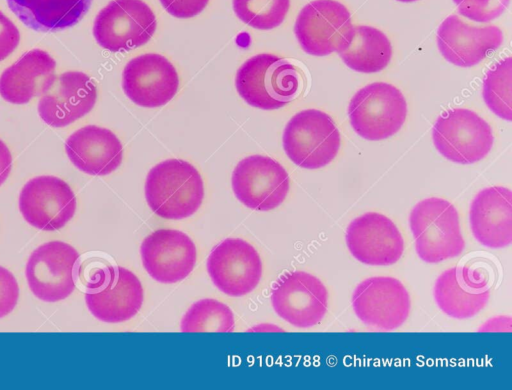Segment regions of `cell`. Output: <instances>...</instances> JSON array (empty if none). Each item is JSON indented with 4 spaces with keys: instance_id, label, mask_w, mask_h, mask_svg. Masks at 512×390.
Here are the masks:
<instances>
[{
    "instance_id": "ffe728a7",
    "label": "cell",
    "mask_w": 512,
    "mask_h": 390,
    "mask_svg": "<svg viewBox=\"0 0 512 390\" xmlns=\"http://www.w3.org/2000/svg\"><path fill=\"white\" fill-rule=\"evenodd\" d=\"M436 41L446 61L468 68L499 48L503 33L496 25H474L457 15H450L438 27Z\"/></svg>"
},
{
    "instance_id": "9a60e30c",
    "label": "cell",
    "mask_w": 512,
    "mask_h": 390,
    "mask_svg": "<svg viewBox=\"0 0 512 390\" xmlns=\"http://www.w3.org/2000/svg\"><path fill=\"white\" fill-rule=\"evenodd\" d=\"M207 272L224 294L240 297L252 292L262 277V261L257 250L241 238H227L207 259Z\"/></svg>"
},
{
    "instance_id": "5bb4252c",
    "label": "cell",
    "mask_w": 512,
    "mask_h": 390,
    "mask_svg": "<svg viewBox=\"0 0 512 390\" xmlns=\"http://www.w3.org/2000/svg\"><path fill=\"white\" fill-rule=\"evenodd\" d=\"M179 74L172 62L158 53L138 55L126 64L122 73V89L136 105L161 107L177 94Z\"/></svg>"
},
{
    "instance_id": "836d02e7",
    "label": "cell",
    "mask_w": 512,
    "mask_h": 390,
    "mask_svg": "<svg viewBox=\"0 0 512 390\" xmlns=\"http://www.w3.org/2000/svg\"><path fill=\"white\" fill-rule=\"evenodd\" d=\"M12 169V155L8 146L0 139V186L6 181Z\"/></svg>"
},
{
    "instance_id": "83f0119b",
    "label": "cell",
    "mask_w": 512,
    "mask_h": 390,
    "mask_svg": "<svg viewBox=\"0 0 512 390\" xmlns=\"http://www.w3.org/2000/svg\"><path fill=\"white\" fill-rule=\"evenodd\" d=\"M482 95L487 107L498 117L511 121L512 59L507 57L489 69L483 80Z\"/></svg>"
},
{
    "instance_id": "d4e9b609",
    "label": "cell",
    "mask_w": 512,
    "mask_h": 390,
    "mask_svg": "<svg viewBox=\"0 0 512 390\" xmlns=\"http://www.w3.org/2000/svg\"><path fill=\"white\" fill-rule=\"evenodd\" d=\"M93 0H6L11 12L28 28L48 32L76 25Z\"/></svg>"
},
{
    "instance_id": "f1b7e54d",
    "label": "cell",
    "mask_w": 512,
    "mask_h": 390,
    "mask_svg": "<svg viewBox=\"0 0 512 390\" xmlns=\"http://www.w3.org/2000/svg\"><path fill=\"white\" fill-rule=\"evenodd\" d=\"M236 16L248 26L270 30L280 26L290 9V0H232Z\"/></svg>"
},
{
    "instance_id": "7a4b0ae2",
    "label": "cell",
    "mask_w": 512,
    "mask_h": 390,
    "mask_svg": "<svg viewBox=\"0 0 512 390\" xmlns=\"http://www.w3.org/2000/svg\"><path fill=\"white\" fill-rule=\"evenodd\" d=\"M302 77L289 61L270 53L247 59L235 76V87L250 106L275 110L284 107L298 95Z\"/></svg>"
},
{
    "instance_id": "f546056e",
    "label": "cell",
    "mask_w": 512,
    "mask_h": 390,
    "mask_svg": "<svg viewBox=\"0 0 512 390\" xmlns=\"http://www.w3.org/2000/svg\"><path fill=\"white\" fill-rule=\"evenodd\" d=\"M461 16L478 23L497 19L508 8L510 0H453Z\"/></svg>"
},
{
    "instance_id": "7c38bea8",
    "label": "cell",
    "mask_w": 512,
    "mask_h": 390,
    "mask_svg": "<svg viewBox=\"0 0 512 390\" xmlns=\"http://www.w3.org/2000/svg\"><path fill=\"white\" fill-rule=\"evenodd\" d=\"M271 303L275 313L297 328L319 324L328 308V291L323 282L305 271L289 272L278 280Z\"/></svg>"
},
{
    "instance_id": "4fadbf2b",
    "label": "cell",
    "mask_w": 512,
    "mask_h": 390,
    "mask_svg": "<svg viewBox=\"0 0 512 390\" xmlns=\"http://www.w3.org/2000/svg\"><path fill=\"white\" fill-rule=\"evenodd\" d=\"M72 188L61 178L42 175L24 184L19 195V210L33 227L55 231L64 227L76 212Z\"/></svg>"
},
{
    "instance_id": "3957f363",
    "label": "cell",
    "mask_w": 512,
    "mask_h": 390,
    "mask_svg": "<svg viewBox=\"0 0 512 390\" xmlns=\"http://www.w3.org/2000/svg\"><path fill=\"white\" fill-rule=\"evenodd\" d=\"M415 250L421 260L436 264L459 256L465 248L455 206L443 198L419 201L409 216Z\"/></svg>"
},
{
    "instance_id": "5b68a950",
    "label": "cell",
    "mask_w": 512,
    "mask_h": 390,
    "mask_svg": "<svg viewBox=\"0 0 512 390\" xmlns=\"http://www.w3.org/2000/svg\"><path fill=\"white\" fill-rule=\"evenodd\" d=\"M407 102L392 84L373 82L359 89L348 106L350 124L357 135L379 141L395 135L407 117Z\"/></svg>"
},
{
    "instance_id": "1f68e13d",
    "label": "cell",
    "mask_w": 512,
    "mask_h": 390,
    "mask_svg": "<svg viewBox=\"0 0 512 390\" xmlns=\"http://www.w3.org/2000/svg\"><path fill=\"white\" fill-rule=\"evenodd\" d=\"M162 7L173 17L180 19L199 15L208 5L209 0H159Z\"/></svg>"
},
{
    "instance_id": "4dcf8cb0",
    "label": "cell",
    "mask_w": 512,
    "mask_h": 390,
    "mask_svg": "<svg viewBox=\"0 0 512 390\" xmlns=\"http://www.w3.org/2000/svg\"><path fill=\"white\" fill-rule=\"evenodd\" d=\"M19 298V286L15 276L0 266V318L7 316L15 308Z\"/></svg>"
},
{
    "instance_id": "9c48e42d",
    "label": "cell",
    "mask_w": 512,
    "mask_h": 390,
    "mask_svg": "<svg viewBox=\"0 0 512 390\" xmlns=\"http://www.w3.org/2000/svg\"><path fill=\"white\" fill-rule=\"evenodd\" d=\"M232 190L246 207L269 211L280 206L290 189L286 169L265 155H250L240 160L232 172Z\"/></svg>"
},
{
    "instance_id": "52a82bcc",
    "label": "cell",
    "mask_w": 512,
    "mask_h": 390,
    "mask_svg": "<svg viewBox=\"0 0 512 390\" xmlns=\"http://www.w3.org/2000/svg\"><path fill=\"white\" fill-rule=\"evenodd\" d=\"M156 28V15L143 0H112L95 17L93 35L102 48L127 52L149 42Z\"/></svg>"
},
{
    "instance_id": "277c9868",
    "label": "cell",
    "mask_w": 512,
    "mask_h": 390,
    "mask_svg": "<svg viewBox=\"0 0 512 390\" xmlns=\"http://www.w3.org/2000/svg\"><path fill=\"white\" fill-rule=\"evenodd\" d=\"M282 144L294 164L314 170L325 167L337 156L341 136L328 114L318 109H305L286 124Z\"/></svg>"
},
{
    "instance_id": "d6a6232c",
    "label": "cell",
    "mask_w": 512,
    "mask_h": 390,
    "mask_svg": "<svg viewBox=\"0 0 512 390\" xmlns=\"http://www.w3.org/2000/svg\"><path fill=\"white\" fill-rule=\"evenodd\" d=\"M20 32L16 25L0 11V62L5 60L19 45Z\"/></svg>"
},
{
    "instance_id": "2e32d148",
    "label": "cell",
    "mask_w": 512,
    "mask_h": 390,
    "mask_svg": "<svg viewBox=\"0 0 512 390\" xmlns=\"http://www.w3.org/2000/svg\"><path fill=\"white\" fill-rule=\"evenodd\" d=\"M97 88L92 79L80 71L54 76L38 101V114L49 126H68L87 115L95 106Z\"/></svg>"
},
{
    "instance_id": "8992f818",
    "label": "cell",
    "mask_w": 512,
    "mask_h": 390,
    "mask_svg": "<svg viewBox=\"0 0 512 390\" xmlns=\"http://www.w3.org/2000/svg\"><path fill=\"white\" fill-rule=\"evenodd\" d=\"M436 150L457 164H472L491 151L494 136L488 122L470 109L454 108L438 116L432 128Z\"/></svg>"
},
{
    "instance_id": "d6986e66",
    "label": "cell",
    "mask_w": 512,
    "mask_h": 390,
    "mask_svg": "<svg viewBox=\"0 0 512 390\" xmlns=\"http://www.w3.org/2000/svg\"><path fill=\"white\" fill-rule=\"evenodd\" d=\"M140 255L146 272L156 281L172 284L194 269L197 249L192 239L176 229L162 228L145 237Z\"/></svg>"
},
{
    "instance_id": "e0dca14e",
    "label": "cell",
    "mask_w": 512,
    "mask_h": 390,
    "mask_svg": "<svg viewBox=\"0 0 512 390\" xmlns=\"http://www.w3.org/2000/svg\"><path fill=\"white\" fill-rule=\"evenodd\" d=\"M97 283L85 294L91 314L106 323H120L134 317L142 307L144 291L139 278L121 266H108Z\"/></svg>"
},
{
    "instance_id": "cb8c5ba5",
    "label": "cell",
    "mask_w": 512,
    "mask_h": 390,
    "mask_svg": "<svg viewBox=\"0 0 512 390\" xmlns=\"http://www.w3.org/2000/svg\"><path fill=\"white\" fill-rule=\"evenodd\" d=\"M56 62L42 49L24 53L0 76V95L12 104H26L40 96L49 81L55 76Z\"/></svg>"
},
{
    "instance_id": "ba28073f",
    "label": "cell",
    "mask_w": 512,
    "mask_h": 390,
    "mask_svg": "<svg viewBox=\"0 0 512 390\" xmlns=\"http://www.w3.org/2000/svg\"><path fill=\"white\" fill-rule=\"evenodd\" d=\"M353 28L347 7L336 0H314L299 12L294 33L301 48L312 56L339 52Z\"/></svg>"
},
{
    "instance_id": "603a6c76",
    "label": "cell",
    "mask_w": 512,
    "mask_h": 390,
    "mask_svg": "<svg viewBox=\"0 0 512 390\" xmlns=\"http://www.w3.org/2000/svg\"><path fill=\"white\" fill-rule=\"evenodd\" d=\"M65 151L82 172L105 176L119 168L123 160V146L111 130L87 125L73 132L65 142Z\"/></svg>"
},
{
    "instance_id": "6da1fadb",
    "label": "cell",
    "mask_w": 512,
    "mask_h": 390,
    "mask_svg": "<svg viewBox=\"0 0 512 390\" xmlns=\"http://www.w3.org/2000/svg\"><path fill=\"white\" fill-rule=\"evenodd\" d=\"M204 181L188 161L166 159L150 169L145 181V198L159 217L179 220L192 216L204 199Z\"/></svg>"
},
{
    "instance_id": "484cf974",
    "label": "cell",
    "mask_w": 512,
    "mask_h": 390,
    "mask_svg": "<svg viewBox=\"0 0 512 390\" xmlns=\"http://www.w3.org/2000/svg\"><path fill=\"white\" fill-rule=\"evenodd\" d=\"M338 54L348 68L369 74L385 69L391 61L393 50L384 32L373 26L356 25Z\"/></svg>"
},
{
    "instance_id": "4316f807",
    "label": "cell",
    "mask_w": 512,
    "mask_h": 390,
    "mask_svg": "<svg viewBox=\"0 0 512 390\" xmlns=\"http://www.w3.org/2000/svg\"><path fill=\"white\" fill-rule=\"evenodd\" d=\"M235 327L232 310L215 299H201L184 314L180 323L182 332H231Z\"/></svg>"
},
{
    "instance_id": "44dd1931",
    "label": "cell",
    "mask_w": 512,
    "mask_h": 390,
    "mask_svg": "<svg viewBox=\"0 0 512 390\" xmlns=\"http://www.w3.org/2000/svg\"><path fill=\"white\" fill-rule=\"evenodd\" d=\"M489 297L487 275L469 266L445 270L434 285V298L439 309L459 320L477 315L487 305Z\"/></svg>"
},
{
    "instance_id": "30bf717a",
    "label": "cell",
    "mask_w": 512,
    "mask_h": 390,
    "mask_svg": "<svg viewBox=\"0 0 512 390\" xmlns=\"http://www.w3.org/2000/svg\"><path fill=\"white\" fill-rule=\"evenodd\" d=\"M79 254L70 244L53 240L37 247L25 269L32 293L42 301L57 302L75 289V270Z\"/></svg>"
},
{
    "instance_id": "8fae6325",
    "label": "cell",
    "mask_w": 512,
    "mask_h": 390,
    "mask_svg": "<svg viewBox=\"0 0 512 390\" xmlns=\"http://www.w3.org/2000/svg\"><path fill=\"white\" fill-rule=\"evenodd\" d=\"M352 308L365 325L379 330H394L403 325L411 310L410 295L400 280L374 276L355 288Z\"/></svg>"
},
{
    "instance_id": "e575fe53",
    "label": "cell",
    "mask_w": 512,
    "mask_h": 390,
    "mask_svg": "<svg viewBox=\"0 0 512 390\" xmlns=\"http://www.w3.org/2000/svg\"><path fill=\"white\" fill-rule=\"evenodd\" d=\"M399 2H403V3H410V2H415V1H418V0H397Z\"/></svg>"
},
{
    "instance_id": "ac0fdd59",
    "label": "cell",
    "mask_w": 512,
    "mask_h": 390,
    "mask_svg": "<svg viewBox=\"0 0 512 390\" xmlns=\"http://www.w3.org/2000/svg\"><path fill=\"white\" fill-rule=\"evenodd\" d=\"M345 238L351 255L365 265L389 266L404 252L400 230L390 218L378 212H367L353 219Z\"/></svg>"
},
{
    "instance_id": "7402d4cb",
    "label": "cell",
    "mask_w": 512,
    "mask_h": 390,
    "mask_svg": "<svg viewBox=\"0 0 512 390\" xmlns=\"http://www.w3.org/2000/svg\"><path fill=\"white\" fill-rule=\"evenodd\" d=\"M470 229L483 246L501 249L512 242V192L491 186L478 192L470 204Z\"/></svg>"
}]
</instances>
